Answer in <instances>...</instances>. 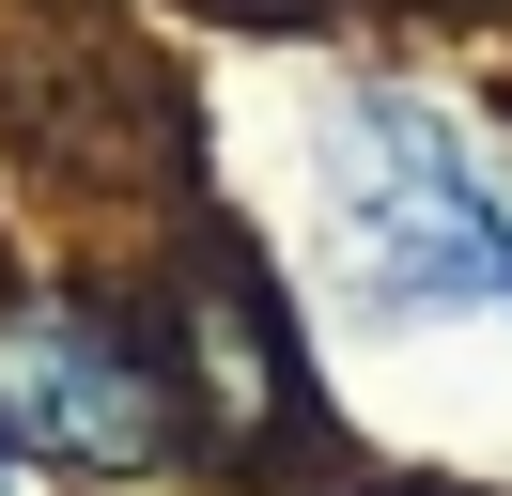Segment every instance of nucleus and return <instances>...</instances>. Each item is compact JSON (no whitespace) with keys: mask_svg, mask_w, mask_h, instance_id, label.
I'll list each match as a JSON object with an SVG mask.
<instances>
[{"mask_svg":"<svg viewBox=\"0 0 512 496\" xmlns=\"http://www.w3.org/2000/svg\"><path fill=\"white\" fill-rule=\"evenodd\" d=\"M326 233L388 326H512V171L466 124L357 93L326 140Z\"/></svg>","mask_w":512,"mask_h":496,"instance_id":"nucleus-1","label":"nucleus"},{"mask_svg":"<svg viewBox=\"0 0 512 496\" xmlns=\"http://www.w3.org/2000/svg\"><path fill=\"white\" fill-rule=\"evenodd\" d=\"M0 496H16V434H0Z\"/></svg>","mask_w":512,"mask_h":496,"instance_id":"nucleus-3","label":"nucleus"},{"mask_svg":"<svg viewBox=\"0 0 512 496\" xmlns=\"http://www.w3.org/2000/svg\"><path fill=\"white\" fill-rule=\"evenodd\" d=\"M0 434L47 450V465L125 481V465L171 450V357L140 326H109V310H78V295H32V310H0Z\"/></svg>","mask_w":512,"mask_h":496,"instance_id":"nucleus-2","label":"nucleus"}]
</instances>
